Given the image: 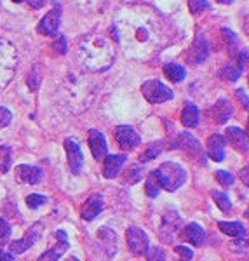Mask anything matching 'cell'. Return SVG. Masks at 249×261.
<instances>
[{
	"label": "cell",
	"instance_id": "d6986e66",
	"mask_svg": "<svg viewBox=\"0 0 249 261\" xmlns=\"http://www.w3.org/2000/svg\"><path fill=\"white\" fill-rule=\"evenodd\" d=\"M218 226H219V230L229 235V237H234V239L246 237V226L240 221H219Z\"/></svg>",
	"mask_w": 249,
	"mask_h": 261
},
{
	"label": "cell",
	"instance_id": "d590c367",
	"mask_svg": "<svg viewBox=\"0 0 249 261\" xmlns=\"http://www.w3.org/2000/svg\"><path fill=\"white\" fill-rule=\"evenodd\" d=\"M12 120V113L6 107H0V129L7 127Z\"/></svg>",
	"mask_w": 249,
	"mask_h": 261
},
{
	"label": "cell",
	"instance_id": "9c48e42d",
	"mask_svg": "<svg viewBox=\"0 0 249 261\" xmlns=\"http://www.w3.org/2000/svg\"><path fill=\"white\" fill-rule=\"evenodd\" d=\"M223 138L237 151H242V153L249 151V136L240 127H229L225 130V136Z\"/></svg>",
	"mask_w": 249,
	"mask_h": 261
},
{
	"label": "cell",
	"instance_id": "1f68e13d",
	"mask_svg": "<svg viewBox=\"0 0 249 261\" xmlns=\"http://www.w3.org/2000/svg\"><path fill=\"white\" fill-rule=\"evenodd\" d=\"M45 202H47V199L44 195H40V193H32V195L27 197V205L30 209H37L39 205L45 204Z\"/></svg>",
	"mask_w": 249,
	"mask_h": 261
},
{
	"label": "cell",
	"instance_id": "f35d334b",
	"mask_svg": "<svg viewBox=\"0 0 249 261\" xmlns=\"http://www.w3.org/2000/svg\"><path fill=\"white\" fill-rule=\"evenodd\" d=\"M235 96H237V99H239L240 103H242L244 107H246L247 110H249V98H247L246 92H244L242 89H237V91H235Z\"/></svg>",
	"mask_w": 249,
	"mask_h": 261
},
{
	"label": "cell",
	"instance_id": "7a4b0ae2",
	"mask_svg": "<svg viewBox=\"0 0 249 261\" xmlns=\"http://www.w3.org/2000/svg\"><path fill=\"white\" fill-rule=\"evenodd\" d=\"M141 92L148 103H164L172 98V91L160 81H146L141 86Z\"/></svg>",
	"mask_w": 249,
	"mask_h": 261
},
{
	"label": "cell",
	"instance_id": "ba28073f",
	"mask_svg": "<svg viewBox=\"0 0 249 261\" xmlns=\"http://www.w3.org/2000/svg\"><path fill=\"white\" fill-rule=\"evenodd\" d=\"M65 150H66V157H68L70 171L73 172V174H79L84 164V155H82V150H80L79 143L68 138V140L65 141Z\"/></svg>",
	"mask_w": 249,
	"mask_h": 261
},
{
	"label": "cell",
	"instance_id": "bcb514c9",
	"mask_svg": "<svg viewBox=\"0 0 249 261\" xmlns=\"http://www.w3.org/2000/svg\"><path fill=\"white\" fill-rule=\"evenodd\" d=\"M12 2H16V4H19V2H23V0H12Z\"/></svg>",
	"mask_w": 249,
	"mask_h": 261
},
{
	"label": "cell",
	"instance_id": "ac0fdd59",
	"mask_svg": "<svg viewBox=\"0 0 249 261\" xmlns=\"http://www.w3.org/2000/svg\"><path fill=\"white\" fill-rule=\"evenodd\" d=\"M178 146L183 150H187L190 155H195V157H201L202 155V148H201V143L188 133L180 134L178 138Z\"/></svg>",
	"mask_w": 249,
	"mask_h": 261
},
{
	"label": "cell",
	"instance_id": "8992f818",
	"mask_svg": "<svg viewBox=\"0 0 249 261\" xmlns=\"http://www.w3.org/2000/svg\"><path fill=\"white\" fill-rule=\"evenodd\" d=\"M128 244H129V249L133 251L134 254H145V252L148 251L150 241H148V235L141 228L133 226V228L128 230Z\"/></svg>",
	"mask_w": 249,
	"mask_h": 261
},
{
	"label": "cell",
	"instance_id": "52a82bcc",
	"mask_svg": "<svg viewBox=\"0 0 249 261\" xmlns=\"http://www.w3.org/2000/svg\"><path fill=\"white\" fill-rule=\"evenodd\" d=\"M208 56H209L208 42H206L204 35H197V39L193 40L192 47L188 50V56H187L188 63L190 65H201V63L208 60Z\"/></svg>",
	"mask_w": 249,
	"mask_h": 261
},
{
	"label": "cell",
	"instance_id": "6da1fadb",
	"mask_svg": "<svg viewBox=\"0 0 249 261\" xmlns=\"http://www.w3.org/2000/svg\"><path fill=\"white\" fill-rule=\"evenodd\" d=\"M154 174L160 187L167 192H176L187 181V171L176 162H164Z\"/></svg>",
	"mask_w": 249,
	"mask_h": 261
},
{
	"label": "cell",
	"instance_id": "d4e9b609",
	"mask_svg": "<svg viewBox=\"0 0 249 261\" xmlns=\"http://www.w3.org/2000/svg\"><path fill=\"white\" fill-rule=\"evenodd\" d=\"M145 192H146V195H148L150 199H155V197H159L160 185H159V181H157V178H155L154 172H152V174H148V178H146Z\"/></svg>",
	"mask_w": 249,
	"mask_h": 261
},
{
	"label": "cell",
	"instance_id": "484cf974",
	"mask_svg": "<svg viewBox=\"0 0 249 261\" xmlns=\"http://www.w3.org/2000/svg\"><path fill=\"white\" fill-rule=\"evenodd\" d=\"M221 35H223V40L227 42V45L230 47L232 56H234L235 50H239L237 49V35H235L232 30H229V28H221Z\"/></svg>",
	"mask_w": 249,
	"mask_h": 261
},
{
	"label": "cell",
	"instance_id": "f546056e",
	"mask_svg": "<svg viewBox=\"0 0 249 261\" xmlns=\"http://www.w3.org/2000/svg\"><path fill=\"white\" fill-rule=\"evenodd\" d=\"M214 178L219 185H223L225 188H230L232 185L235 183V178L232 172H227V171H216V174H214Z\"/></svg>",
	"mask_w": 249,
	"mask_h": 261
},
{
	"label": "cell",
	"instance_id": "277c9868",
	"mask_svg": "<svg viewBox=\"0 0 249 261\" xmlns=\"http://www.w3.org/2000/svg\"><path fill=\"white\" fill-rule=\"evenodd\" d=\"M42 230H44L42 223H37L35 226H32V228L28 230L27 233H24V237H23V239H19V241L12 242V244H11V252H12V254H23L24 251L30 249L33 244H35V242L40 239Z\"/></svg>",
	"mask_w": 249,
	"mask_h": 261
},
{
	"label": "cell",
	"instance_id": "e575fe53",
	"mask_svg": "<svg viewBox=\"0 0 249 261\" xmlns=\"http://www.w3.org/2000/svg\"><path fill=\"white\" fill-rule=\"evenodd\" d=\"M232 249L235 252H249V237H242V239H237L234 244H232Z\"/></svg>",
	"mask_w": 249,
	"mask_h": 261
},
{
	"label": "cell",
	"instance_id": "4316f807",
	"mask_svg": "<svg viewBox=\"0 0 249 261\" xmlns=\"http://www.w3.org/2000/svg\"><path fill=\"white\" fill-rule=\"evenodd\" d=\"M134 37H136V42H140V44H148L154 33H152V28L145 24V27H138L134 30Z\"/></svg>",
	"mask_w": 249,
	"mask_h": 261
},
{
	"label": "cell",
	"instance_id": "d6a6232c",
	"mask_svg": "<svg viewBox=\"0 0 249 261\" xmlns=\"http://www.w3.org/2000/svg\"><path fill=\"white\" fill-rule=\"evenodd\" d=\"M160 145H157V143H155V145H152V146H148V148H146V151L145 153L141 155L140 157V161L141 162H148V161H152V159H155L157 157V155L160 153Z\"/></svg>",
	"mask_w": 249,
	"mask_h": 261
},
{
	"label": "cell",
	"instance_id": "603a6c76",
	"mask_svg": "<svg viewBox=\"0 0 249 261\" xmlns=\"http://www.w3.org/2000/svg\"><path fill=\"white\" fill-rule=\"evenodd\" d=\"M164 73H166V77L169 79L172 82H181L185 79V75H187V71L181 65H176V63H167V65H164Z\"/></svg>",
	"mask_w": 249,
	"mask_h": 261
},
{
	"label": "cell",
	"instance_id": "7c38bea8",
	"mask_svg": "<svg viewBox=\"0 0 249 261\" xmlns=\"http://www.w3.org/2000/svg\"><path fill=\"white\" fill-rule=\"evenodd\" d=\"M181 237L187 242L193 244V246H202V244L206 242V231L199 223H188V225L183 226V230H181Z\"/></svg>",
	"mask_w": 249,
	"mask_h": 261
},
{
	"label": "cell",
	"instance_id": "b9f144b4",
	"mask_svg": "<svg viewBox=\"0 0 249 261\" xmlns=\"http://www.w3.org/2000/svg\"><path fill=\"white\" fill-rule=\"evenodd\" d=\"M28 4H30V7H33V9H39V7L44 6V0H28Z\"/></svg>",
	"mask_w": 249,
	"mask_h": 261
},
{
	"label": "cell",
	"instance_id": "4fadbf2b",
	"mask_svg": "<svg viewBox=\"0 0 249 261\" xmlns=\"http://www.w3.org/2000/svg\"><path fill=\"white\" fill-rule=\"evenodd\" d=\"M16 178H18L21 183H28V185H37L42 179V169L37 166H18L16 169Z\"/></svg>",
	"mask_w": 249,
	"mask_h": 261
},
{
	"label": "cell",
	"instance_id": "5b68a950",
	"mask_svg": "<svg viewBox=\"0 0 249 261\" xmlns=\"http://www.w3.org/2000/svg\"><path fill=\"white\" fill-rule=\"evenodd\" d=\"M115 138H117L119 146L124 151H129L133 148H136V146L141 143L140 134L131 127V125H119V127L115 129Z\"/></svg>",
	"mask_w": 249,
	"mask_h": 261
},
{
	"label": "cell",
	"instance_id": "83f0119b",
	"mask_svg": "<svg viewBox=\"0 0 249 261\" xmlns=\"http://www.w3.org/2000/svg\"><path fill=\"white\" fill-rule=\"evenodd\" d=\"M219 75H221L225 81H230V82H235L237 79L240 77V70L237 68L235 65H227L225 68L219 71Z\"/></svg>",
	"mask_w": 249,
	"mask_h": 261
},
{
	"label": "cell",
	"instance_id": "4dcf8cb0",
	"mask_svg": "<svg viewBox=\"0 0 249 261\" xmlns=\"http://www.w3.org/2000/svg\"><path fill=\"white\" fill-rule=\"evenodd\" d=\"M188 9L192 14H201L206 9H209V2H206V0H188Z\"/></svg>",
	"mask_w": 249,
	"mask_h": 261
},
{
	"label": "cell",
	"instance_id": "7402d4cb",
	"mask_svg": "<svg viewBox=\"0 0 249 261\" xmlns=\"http://www.w3.org/2000/svg\"><path fill=\"white\" fill-rule=\"evenodd\" d=\"M98 237H99V241L105 244V247H107V251L110 252V256L115 254L117 252V235L113 233L112 230L103 228L98 231Z\"/></svg>",
	"mask_w": 249,
	"mask_h": 261
},
{
	"label": "cell",
	"instance_id": "ab89813d",
	"mask_svg": "<svg viewBox=\"0 0 249 261\" xmlns=\"http://www.w3.org/2000/svg\"><path fill=\"white\" fill-rule=\"evenodd\" d=\"M240 179H242V183L246 185V187H249V166H246L240 171Z\"/></svg>",
	"mask_w": 249,
	"mask_h": 261
},
{
	"label": "cell",
	"instance_id": "74e56055",
	"mask_svg": "<svg viewBox=\"0 0 249 261\" xmlns=\"http://www.w3.org/2000/svg\"><path fill=\"white\" fill-rule=\"evenodd\" d=\"M53 49L56 50V53H60V54H65L66 53V40H65V37H60V39L54 42Z\"/></svg>",
	"mask_w": 249,
	"mask_h": 261
},
{
	"label": "cell",
	"instance_id": "7bdbcfd3",
	"mask_svg": "<svg viewBox=\"0 0 249 261\" xmlns=\"http://www.w3.org/2000/svg\"><path fill=\"white\" fill-rule=\"evenodd\" d=\"M56 239H58V241H63V242H66V233H65V231H56Z\"/></svg>",
	"mask_w": 249,
	"mask_h": 261
},
{
	"label": "cell",
	"instance_id": "9a60e30c",
	"mask_svg": "<svg viewBox=\"0 0 249 261\" xmlns=\"http://www.w3.org/2000/svg\"><path fill=\"white\" fill-rule=\"evenodd\" d=\"M101 211H103V197H101L99 193H94V195H91L89 199L86 200V204H84L82 218L87 221H92Z\"/></svg>",
	"mask_w": 249,
	"mask_h": 261
},
{
	"label": "cell",
	"instance_id": "c3c4849f",
	"mask_svg": "<svg viewBox=\"0 0 249 261\" xmlns=\"http://www.w3.org/2000/svg\"><path fill=\"white\" fill-rule=\"evenodd\" d=\"M246 218H247V220H249V209H247V211H246Z\"/></svg>",
	"mask_w": 249,
	"mask_h": 261
},
{
	"label": "cell",
	"instance_id": "e0dca14e",
	"mask_svg": "<svg viewBox=\"0 0 249 261\" xmlns=\"http://www.w3.org/2000/svg\"><path fill=\"white\" fill-rule=\"evenodd\" d=\"M124 162H126V155H107L105 157V167H103L105 178L112 179L115 176H119Z\"/></svg>",
	"mask_w": 249,
	"mask_h": 261
},
{
	"label": "cell",
	"instance_id": "2e32d148",
	"mask_svg": "<svg viewBox=\"0 0 249 261\" xmlns=\"http://www.w3.org/2000/svg\"><path fill=\"white\" fill-rule=\"evenodd\" d=\"M208 155L214 162H221L225 159V138L221 134H213L208 140Z\"/></svg>",
	"mask_w": 249,
	"mask_h": 261
},
{
	"label": "cell",
	"instance_id": "f907efd6",
	"mask_svg": "<svg viewBox=\"0 0 249 261\" xmlns=\"http://www.w3.org/2000/svg\"><path fill=\"white\" fill-rule=\"evenodd\" d=\"M247 82H249V77H247Z\"/></svg>",
	"mask_w": 249,
	"mask_h": 261
},
{
	"label": "cell",
	"instance_id": "3957f363",
	"mask_svg": "<svg viewBox=\"0 0 249 261\" xmlns=\"http://www.w3.org/2000/svg\"><path fill=\"white\" fill-rule=\"evenodd\" d=\"M183 225V220L176 211H169L164 214L162 225H160V237L164 242H172L178 235V231Z\"/></svg>",
	"mask_w": 249,
	"mask_h": 261
},
{
	"label": "cell",
	"instance_id": "44dd1931",
	"mask_svg": "<svg viewBox=\"0 0 249 261\" xmlns=\"http://www.w3.org/2000/svg\"><path fill=\"white\" fill-rule=\"evenodd\" d=\"M68 247H70L68 246V241H66V242L60 241V244H58V246H54L53 249L45 251L44 254H42L37 261H58L63 254H65V251H68Z\"/></svg>",
	"mask_w": 249,
	"mask_h": 261
},
{
	"label": "cell",
	"instance_id": "60d3db41",
	"mask_svg": "<svg viewBox=\"0 0 249 261\" xmlns=\"http://www.w3.org/2000/svg\"><path fill=\"white\" fill-rule=\"evenodd\" d=\"M0 261H14V256L9 254V252L0 251Z\"/></svg>",
	"mask_w": 249,
	"mask_h": 261
},
{
	"label": "cell",
	"instance_id": "5bb4252c",
	"mask_svg": "<svg viewBox=\"0 0 249 261\" xmlns=\"http://www.w3.org/2000/svg\"><path fill=\"white\" fill-rule=\"evenodd\" d=\"M232 115H234V107H232L230 101L225 99V98L218 99L216 105L213 107V110H211V117H213L218 124H225V122H229Z\"/></svg>",
	"mask_w": 249,
	"mask_h": 261
},
{
	"label": "cell",
	"instance_id": "7dc6e473",
	"mask_svg": "<svg viewBox=\"0 0 249 261\" xmlns=\"http://www.w3.org/2000/svg\"><path fill=\"white\" fill-rule=\"evenodd\" d=\"M68 261H79V259H77V258H70Z\"/></svg>",
	"mask_w": 249,
	"mask_h": 261
},
{
	"label": "cell",
	"instance_id": "ee69618b",
	"mask_svg": "<svg viewBox=\"0 0 249 261\" xmlns=\"http://www.w3.org/2000/svg\"><path fill=\"white\" fill-rule=\"evenodd\" d=\"M244 33L249 37V19H246V23H244Z\"/></svg>",
	"mask_w": 249,
	"mask_h": 261
},
{
	"label": "cell",
	"instance_id": "30bf717a",
	"mask_svg": "<svg viewBox=\"0 0 249 261\" xmlns=\"http://www.w3.org/2000/svg\"><path fill=\"white\" fill-rule=\"evenodd\" d=\"M60 18H61V9H60V7H54V9H51L47 14L42 18L40 24H39V32L44 33V35H49V37H56L58 27H60Z\"/></svg>",
	"mask_w": 249,
	"mask_h": 261
},
{
	"label": "cell",
	"instance_id": "8fae6325",
	"mask_svg": "<svg viewBox=\"0 0 249 261\" xmlns=\"http://www.w3.org/2000/svg\"><path fill=\"white\" fill-rule=\"evenodd\" d=\"M89 146L92 151V157H94L96 161H101V159L107 157V151H108L107 140H105V136L99 130H96V129L89 130Z\"/></svg>",
	"mask_w": 249,
	"mask_h": 261
},
{
	"label": "cell",
	"instance_id": "cb8c5ba5",
	"mask_svg": "<svg viewBox=\"0 0 249 261\" xmlns=\"http://www.w3.org/2000/svg\"><path fill=\"white\" fill-rule=\"evenodd\" d=\"M211 197H213V200L216 202V205L219 207V211H223V213H229L230 209H232V202H230L229 195H227L225 192L213 190V192H211Z\"/></svg>",
	"mask_w": 249,
	"mask_h": 261
},
{
	"label": "cell",
	"instance_id": "ffe728a7",
	"mask_svg": "<svg viewBox=\"0 0 249 261\" xmlns=\"http://www.w3.org/2000/svg\"><path fill=\"white\" fill-rule=\"evenodd\" d=\"M199 119H201L199 108L193 103L187 101L183 112H181V122H183V125H187V127H195V125L199 124Z\"/></svg>",
	"mask_w": 249,
	"mask_h": 261
},
{
	"label": "cell",
	"instance_id": "681fc988",
	"mask_svg": "<svg viewBox=\"0 0 249 261\" xmlns=\"http://www.w3.org/2000/svg\"><path fill=\"white\" fill-rule=\"evenodd\" d=\"M247 136H249V122H247Z\"/></svg>",
	"mask_w": 249,
	"mask_h": 261
},
{
	"label": "cell",
	"instance_id": "8d00e7d4",
	"mask_svg": "<svg viewBox=\"0 0 249 261\" xmlns=\"http://www.w3.org/2000/svg\"><path fill=\"white\" fill-rule=\"evenodd\" d=\"M175 251H176V254H178L183 261H190V259L193 258V251L190 249V247H187V246H176Z\"/></svg>",
	"mask_w": 249,
	"mask_h": 261
},
{
	"label": "cell",
	"instance_id": "836d02e7",
	"mask_svg": "<svg viewBox=\"0 0 249 261\" xmlns=\"http://www.w3.org/2000/svg\"><path fill=\"white\" fill-rule=\"evenodd\" d=\"M146 261H166V254L159 247H152L150 251H146Z\"/></svg>",
	"mask_w": 249,
	"mask_h": 261
},
{
	"label": "cell",
	"instance_id": "f1b7e54d",
	"mask_svg": "<svg viewBox=\"0 0 249 261\" xmlns=\"http://www.w3.org/2000/svg\"><path fill=\"white\" fill-rule=\"evenodd\" d=\"M9 237H11V225L7 223V220L0 218V249L9 242Z\"/></svg>",
	"mask_w": 249,
	"mask_h": 261
},
{
	"label": "cell",
	"instance_id": "f6af8a7d",
	"mask_svg": "<svg viewBox=\"0 0 249 261\" xmlns=\"http://www.w3.org/2000/svg\"><path fill=\"white\" fill-rule=\"evenodd\" d=\"M218 2H219V4H232L234 0H218Z\"/></svg>",
	"mask_w": 249,
	"mask_h": 261
}]
</instances>
